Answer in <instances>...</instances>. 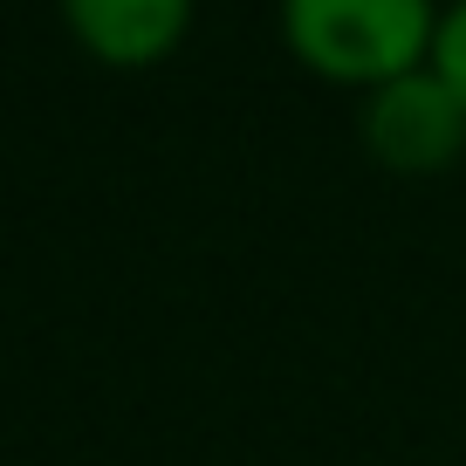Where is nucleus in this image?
Returning a JSON list of instances; mask_svg holds the SVG:
<instances>
[{
	"label": "nucleus",
	"mask_w": 466,
	"mask_h": 466,
	"mask_svg": "<svg viewBox=\"0 0 466 466\" xmlns=\"http://www.w3.org/2000/svg\"><path fill=\"white\" fill-rule=\"evenodd\" d=\"M446 0H275L281 48L309 76L343 89H378L432 62Z\"/></svg>",
	"instance_id": "f257e3e1"
},
{
	"label": "nucleus",
	"mask_w": 466,
	"mask_h": 466,
	"mask_svg": "<svg viewBox=\"0 0 466 466\" xmlns=\"http://www.w3.org/2000/svg\"><path fill=\"white\" fill-rule=\"evenodd\" d=\"M357 137L364 151L398 178H432L466 151V103L452 96V83L425 62L411 76L364 89L357 103Z\"/></svg>",
	"instance_id": "f03ea898"
},
{
	"label": "nucleus",
	"mask_w": 466,
	"mask_h": 466,
	"mask_svg": "<svg viewBox=\"0 0 466 466\" xmlns=\"http://www.w3.org/2000/svg\"><path fill=\"white\" fill-rule=\"evenodd\" d=\"M432 69L452 83V96L466 103V0H446L439 15V42H432Z\"/></svg>",
	"instance_id": "20e7f679"
},
{
	"label": "nucleus",
	"mask_w": 466,
	"mask_h": 466,
	"mask_svg": "<svg viewBox=\"0 0 466 466\" xmlns=\"http://www.w3.org/2000/svg\"><path fill=\"white\" fill-rule=\"evenodd\" d=\"M62 28L103 69H158L186 48L199 0H56Z\"/></svg>",
	"instance_id": "7ed1b4c3"
}]
</instances>
